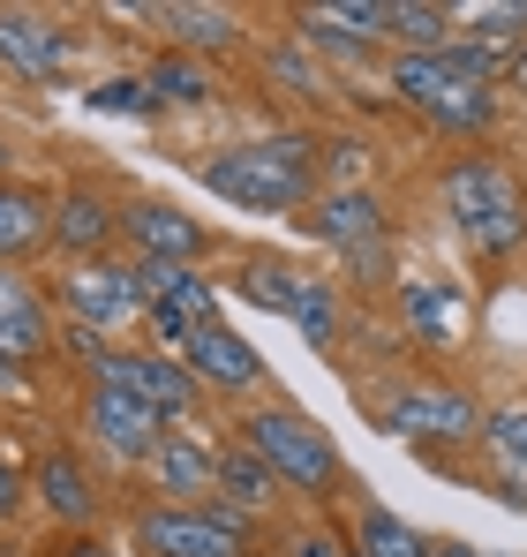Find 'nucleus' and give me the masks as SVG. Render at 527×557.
Instances as JSON below:
<instances>
[{
	"label": "nucleus",
	"instance_id": "obj_1",
	"mask_svg": "<svg viewBox=\"0 0 527 557\" xmlns=\"http://www.w3.org/2000/svg\"><path fill=\"white\" fill-rule=\"evenodd\" d=\"M444 211L475 257H513L527 242V182L490 151H467L444 166Z\"/></svg>",
	"mask_w": 527,
	"mask_h": 557
},
{
	"label": "nucleus",
	"instance_id": "obj_2",
	"mask_svg": "<svg viewBox=\"0 0 527 557\" xmlns=\"http://www.w3.org/2000/svg\"><path fill=\"white\" fill-rule=\"evenodd\" d=\"M196 182L242 211H294L317 188V144L309 136H264V144H234L219 159L196 166Z\"/></svg>",
	"mask_w": 527,
	"mask_h": 557
},
{
	"label": "nucleus",
	"instance_id": "obj_3",
	"mask_svg": "<svg viewBox=\"0 0 527 557\" xmlns=\"http://www.w3.org/2000/svg\"><path fill=\"white\" fill-rule=\"evenodd\" d=\"M242 445L257 453L286 490H302V497H324V490H340V445L309 422V414H294V407H249L242 414Z\"/></svg>",
	"mask_w": 527,
	"mask_h": 557
},
{
	"label": "nucleus",
	"instance_id": "obj_4",
	"mask_svg": "<svg viewBox=\"0 0 527 557\" xmlns=\"http://www.w3.org/2000/svg\"><path fill=\"white\" fill-rule=\"evenodd\" d=\"M369 422L415 445H467L482 430V407L452 384H392L384 399H369Z\"/></svg>",
	"mask_w": 527,
	"mask_h": 557
},
{
	"label": "nucleus",
	"instance_id": "obj_5",
	"mask_svg": "<svg viewBox=\"0 0 527 557\" xmlns=\"http://www.w3.org/2000/svg\"><path fill=\"white\" fill-rule=\"evenodd\" d=\"M309 234H317L354 278L392 272V226H384V203H377L369 188H332V196L309 211Z\"/></svg>",
	"mask_w": 527,
	"mask_h": 557
},
{
	"label": "nucleus",
	"instance_id": "obj_6",
	"mask_svg": "<svg viewBox=\"0 0 527 557\" xmlns=\"http://www.w3.org/2000/svg\"><path fill=\"white\" fill-rule=\"evenodd\" d=\"M90 384L136 392V399L159 407L167 422H181V414L196 407V376L181 370V355H159V347H98V355H90Z\"/></svg>",
	"mask_w": 527,
	"mask_h": 557
},
{
	"label": "nucleus",
	"instance_id": "obj_7",
	"mask_svg": "<svg viewBox=\"0 0 527 557\" xmlns=\"http://www.w3.org/2000/svg\"><path fill=\"white\" fill-rule=\"evenodd\" d=\"M61 309H69L84 332H121V324H136V317H144L136 264H113V257L69 264V272H61Z\"/></svg>",
	"mask_w": 527,
	"mask_h": 557
},
{
	"label": "nucleus",
	"instance_id": "obj_8",
	"mask_svg": "<svg viewBox=\"0 0 527 557\" xmlns=\"http://www.w3.org/2000/svg\"><path fill=\"white\" fill-rule=\"evenodd\" d=\"M0 61H8L23 84H69L76 61H84V46H76V30H61V23H46V15L0 8Z\"/></svg>",
	"mask_w": 527,
	"mask_h": 557
},
{
	"label": "nucleus",
	"instance_id": "obj_9",
	"mask_svg": "<svg viewBox=\"0 0 527 557\" xmlns=\"http://www.w3.org/2000/svg\"><path fill=\"white\" fill-rule=\"evenodd\" d=\"M84 422H90V445H98V453H113V460H151V453H159V437L174 430L159 407H144L136 392H113V384H90Z\"/></svg>",
	"mask_w": 527,
	"mask_h": 557
},
{
	"label": "nucleus",
	"instance_id": "obj_10",
	"mask_svg": "<svg viewBox=\"0 0 527 557\" xmlns=\"http://www.w3.org/2000/svg\"><path fill=\"white\" fill-rule=\"evenodd\" d=\"M181 370L196 376V392H257V384H271V370H264V355L219 317V324H204L188 347H181Z\"/></svg>",
	"mask_w": 527,
	"mask_h": 557
},
{
	"label": "nucleus",
	"instance_id": "obj_11",
	"mask_svg": "<svg viewBox=\"0 0 527 557\" xmlns=\"http://www.w3.org/2000/svg\"><path fill=\"white\" fill-rule=\"evenodd\" d=\"M136 550L144 557H249V543L219 535L196 505H151V512H136Z\"/></svg>",
	"mask_w": 527,
	"mask_h": 557
},
{
	"label": "nucleus",
	"instance_id": "obj_12",
	"mask_svg": "<svg viewBox=\"0 0 527 557\" xmlns=\"http://www.w3.org/2000/svg\"><path fill=\"white\" fill-rule=\"evenodd\" d=\"M121 234L136 242L144 264H196V257H204V226H196L188 211H174V203H159V196L121 203Z\"/></svg>",
	"mask_w": 527,
	"mask_h": 557
},
{
	"label": "nucleus",
	"instance_id": "obj_13",
	"mask_svg": "<svg viewBox=\"0 0 527 557\" xmlns=\"http://www.w3.org/2000/svg\"><path fill=\"white\" fill-rule=\"evenodd\" d=\"M53 332H61V324H53V301H46L23 272L0 264V355L30 370V362L53 347Z\"/></svg>",
	"mask_w": 527,
	"mask_h": 557
},
{
	"label": "nucleus",
	"instance_id": "obj_14",
	"mask_svg": "<svg viewBox=\"0 0 527 557\" xmlns=\"http://www.w3.org/2000/svg\"><path fill=\"white\" fill-rule=\"evenodd\" d=\"M30 490H38V505H46L61 528H90V520H98V490H90L76 445H46L38 467H30Z\"/></svg>",
	"mask_w": 527,
	"mask_h": 557
},
{
	"label": "nucleus",
	"instance_id": "obj_15",
	"mask_svg": "<svg viewBox=\"0 0 527 557\" xmlns=\"http://www.w3.org/2000/svg\"><path fill=\"white\" fill-rule=\"evenodd\" d=\"M151 482H159V505H204L211 497V467H219V445L188 437V430H167L159 453H151Z\"/></svg>",
	"mask_w": 527,
	"mask_h": 557
},
{
	"label": "nucleus",
	"instance_id": "obj_16",
	"mask_svg": "<svg viewBox=\"0 0 527 557\" xmlns=\"http://www.w3.org/2000/svg\"><path fill=\"white\" fill-rule=\"evenodd\" d=\"M400 309H407V332L422 347H459L467 339V294L452 278H407L400 286Z\"/></svg>",
	"mask_w": 527,
	"mask_h": 557
},
{
	"label": "nucleus",
	"instance_id": "obj_17",
	"mask_svg": "<svg viewBox=\"0 0 527 557\" xmlns=\"http://www.w3.org/2000/svg\"><path fill=\"white\" fill-rule=\"evenodd\" d=\"M113 234H121V211H113L98 188H69V196H53V249H69L76 264L106 257Z\"/></svg>",
	"mask_w": 527,
	"mask_h": 557
},
{
	"label": "nucleus",
	"instance_id": "obj_18",
	"mask_svg": "<svg viewBox=\"0 0 527 557\" xmlns=\"http://www.w3.org/2000/svg\"><path fill=\"white\" fill-rule=\"evenodd\" d=\"M46 242H53V203L23 182H0V264L38 257Z\"/></svg>",
	"mask_w": 527,
	"mask_h": 557
},
{
	"label": "nucleus",
	"instance_id": "obj_19",
	"mask_svg": "<svg viewBox=\"0 0 527 557\" xmlns=\"http://www.w3.org/2000/svg\"><path fill=\"white\" fill-rule=\"evenodd\" d=\"M211 497H226V505H242V512H271V497H279V474L249 453V445H219V467H211Z\"/></svg>",
	"mask_w": 527,
	"mask_h": 557
},
{
	"label": "nucleus",
	"instance_id": "obj_20",
	"mask_svg": "<svg viewBox=\"0 0 527 557\" xmlns=\"http://www.w3.org/2000/svg\"><path fill=\"white\" fill-rule=\"evenodd\" d=\"M151 23H167V38H174L181 53H226V46H242V23H234V8H151Z\"/></svg>",
	"mask_w": 527,
	"mask_h": 557
},
{
	"label": "nucleus",
	"instance_id": "obj_21",
	"mask_svg": "<svg viewBox=\"0 0 527 557\" xmlns=\"http://www.w3.org/2000/svg\"><path fill=\"white\" fill-rule=\"evenodd\" d=\"M392 38L407 53H444L459 38V8H430V0H392Z\"/></svg>",
	"mask_w": 527,
	"mask_h": 557
},
{
	"label": "nucleus",
	"instance_id": "obj_22",
	"mask_svg": "<svg viewBox=\"0 0 527 557\" xmlns=\"http://www.w3.org/2000/svg\"><path fill=\"white\" fill-rule=\"evenodd\" d=\"M294 286H302V272H294L286 257H249V264L234 272V294H242L249 309H279V317H294Z\"/></svg>",
	"mask_w": 527,
	"mask_h": 557
},
{
	"label": "nucleus",
	"instance_id": "obj_23",
	"mask_svg": "<svg viewBox=\"0 0 527 557\" xmlns=\"http://www.w3.org/2000/svg\"><path fill=\"white\" fill-rule=\"evenodd\" d=\"M294 332H302L317 355L340 339V294H332L317 272H302V286H294Z\"/></svg>",
	"mask_w": 527,
	"mask_h": 557
},
{
	"label": "nucleus",
	"instance_id": "obj_24",
	"mask_svg": "<svg viewBox=\"0 0 527 557\" xmlns=\"http://www.w3.org/2000/svg\"><path fill=\"white\" fill-rule=\"evenodd\" d=\"M475 437L490 445V460L505 467L513 482H527V407H490Z\"/></svg>",
	"mask_w": 527,
	"mask_h": 557
},
{
	"label": "nucleus",
	"instance_id": "obj_25",
	"mask_svg": "<svg viewBox=\"0 0 527 557\" xmlns=\"http://www.w3.org/2000/svg\"><path fill=\"white\" fill-rule=\"evenodd\" d=\"M144 84L159 91V106L174 98V106H211V76L188 61V53H159L151 69H144Z\"/></svg>",
	"mask_w": 527,
	"mask_h": 557
},
{
	"label": "nucleus",
	"instance_id": "obj_26",
	"mask_svg": "<svg viewBox=\"0 0 527 557\" xmlns=\"http://www.w3.org/2000/svg\"><path fill=\"white\" fill-rule=\"evenodd\" d=\"M361 557H430V543H422L407 520H392L384 505H369V512H361Z\"/></svg>",
	"mask_w": 527,
	"mask_h": 557
},
{
	"label": "nucleus",
	"instance_id": "obj_27",
	"mask_svg": "<svg viewBox=\"0 0 527 557\" xmlns=\"http://www.w3.org/2000/svg\"><path fill=\"white\" fill-rule=\"evenodd\" d=\"M98 113H128V121H151L159 113V91L144 84V76H113V84H98V91H84Z\"/></svg>",
	"mask_w": 527,
	"mask_h": 557
},
{
	"label": "nucleus",
	"instance_id": "obj_28",
	"mask_svg": "<svg viewBox=\"0 0 527 557\" xmlns=\"http://www.w3.org/2000/svg\"><path fill=\"white\" fill-rule=\"evenodd\" d=\"M264 69H271L286 91H302V98H324V91H332V76H324V69H309V61H302V53H286V46H279V53H264Z\"/></svg>",
	"mask_w": 527,
	"mask_h": 557
},
{
	"label": "nucleus",
	"instance_id": "obj_29",
	"mask_svg": "<svg viewBox=\"0 0 527 557\" xmlns=\"http://www.w3.org/2000/svg\"><path fill=\"white\" fill-rule=\"evenodd\" d=\"M196 512H204L219 535H234V543H257V512H242V505H226V497H204Z\"/></svg>",
	"mask_w": 527,
	"mask_h": 557
},
{
	"label": "nucleus",
	"instance_id": "obj_30",
	"mask_svg": "<svg viewBox=\"0 0 527 557\" xmlns=\"http://www.w3.org/2000/svg\"><path fill=\"white\" fill-rule=\"evenodd\" d=\"M286 557H354V550L332 528H294V535H286Z\"/></svg>",
	"mask_w": 527,
	"mask_h": 557
},
{
	"label": "nucleus",
	"instance_id": "obj_31",
	"mask_svg": "<svg viewBox=\"0 0 527 557\" xmlns=\"http://www.w3.org/2000/svg\"><path fill=\"white\" fill-rule=\"evenodd\" d=\"M15 512H23V474L0 460V520H15Z\"/></svg>",
	"mask_w": 527,
	"mask_h": 557
},
{
	"label": "nucleus",
	"instance_id": "obj_32",
	"mask_svg": "<svg viewBox=\"0 0 527 557\" xmlns=\"http://www.w3.org/2000/svg\"><path fill=\"white\" fill-rule=\"evenodd\" d=\"M23 392H30V370H23V362H8V355H0V399H23Z\"/></svg>",
	"mask_w": 527,
	"mask_h": 557
},
{
	"label": "nucleus",
	"instance_id": "obj_33",
	"mask_svg": "<svg viewBox=\"0 0 527 557\" xmlns=\"http://www.w3.org/2000/svg\"><path fill=\"white\" fill-rule=\"evenodd\" d=\"M430 557H490V550H475V543H430Z\"/></svg>",
	"mask_w": 527,
	"mask_h": 557
},
{
	"label": "nucleus",
	"instance_id": "obj_34",
	"mask_svg": "<svg viewBox=\"0 0 527 557\" xmlns=\"http://www.w3.org/2000/svg\"><path fill=\"white\" fill-rule=\"evenodd\" d=\"M61 557H121V550H106V543H90V535H84V543H69Z\"/></svg>",
	"mask_w": 527,
	"mask_h": 557
},
{
	"label": "nucleus",
	"instance_id": "obj_35",
	"mask_svg": "<svg viewBox=\"0 0 527 557\" xmlns=\"http://www.w3.org/2000/svg\"><path fill=\"white\" fill-rule=\"evenodd\" d=\"M513 84H520V91H527V46H520V53H513Z\"/></svg>",
	"mask_w": 527,
	"mask_h": 557
},
{
	"label": "nucleus",
	"instance_id": "obj_36",
	"mask_svg": "<svg viewBox=\"0 0 527 557\" xmlns=\"http://www.w3.org/2000/svg\"><path fill=\"white\" fill-rule=\"evenodd\" d=\"M0 166H8V144H0Z\"/></svg>",
	"mask_w": 527,
	"mask_h": 557
},
{
	"label": "nucleus",
	"instance_id": "obj_37",
	"mask_svg": "<svg viewBox=\"0 0 527 557\" xmlns=\"http://www.w3.org/2000/svg\"><path fill=\"white\" fill-rule=\"evenodd\" d=\"M354 557H361V550H354Z\"/></svg>",
	"mask_w": 527,
	"mask_h": 557
}]
</instances>
